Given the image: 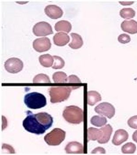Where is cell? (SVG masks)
Returning <instances> with one entry per match:
<instances>
[{
	"label": "cell",
	"mask_w": 137,
	"mask_h": 155,
	"mask_svg": "<svg viewBox=\"0 0 137 155\" xmlns=\"http://www.w3.org/2000/svg\"><path fill=\"white\" fill-rule=\"evenodd\" d=\"M40 64L45 68H50L53 64L54 58L49 54H45L40 55L39 57Z\"/></svg>",
	"instance_id": "44dd1931"
},
{
	"label": "cell",
	"mask_w": 137,
	"mask_h": 155,
	"mask_svg": "<svg viewBox=\"0 0 137 155\" xmlns=\"http://www.w3.org/2000/svg\"><path fill=\"white\" fill-rule=\"evenodd\" d=\"M102 131V136L101 138L97 140L99 143L103 144L109 142L113 132V127L108 124L104 127L100 128Z\"/></svg>",
	"instance_id": "2e32d148"
},
{
	"label": "cell",
	"mask_w": 137,
	"mask_h": 155,
	"mask_svg": "<svg viewBox=\"0 0 137 155\" xmlns=\"http://www.w3.org/2000/svg\"><path fill=\"white\" fill-rule=\"evenodd\" d=\"M23 67L22 61L17 58L8 59L5 63L6 70L10 73H17L22 70Z\"/></svg>",
	"instance_id": "52a82bcc"
},
{
	"label": "cell",
	"mask_w": 137,
	"mask_h": 155,
	"mask_svg": "<svg viewBox=\"0 0 137 155\" xmlns=\"http://www.w3.org/2000/svg\"><path fill=\"white\" fill-rule=\"evenodd\" d=\"M70 40L68 35L67 33L63 32L56 33L53 37L54 45L60 47L66 45L70 41Z\"/></svg>",
	"instance_id": "9a60e30c"
},
{
	"label": "cell",
	"mask_w": 137,
	"mask_h": 155,
	"mask_svg": "<svg viewBox=\"0 0 137 155\" xmlns=\"http://www.w3.org/2000/svg\"><path fill=\"white\" fill-rule=\"evenodd\" d=\"M120 15L121 18L126 19L134 18L135 16V11L132 8H123L120 10Z\"/></svg>",
	"instance_id": "cb8c5ba5"
},
{
	"label": "cell",
	"mask_w": 137,
	"mask_h": 155,
	"mask_svg": "<svg viewBox=\"0 0 137 155\" xmlns=\"http://www.w3.org/2000/svg\"><path fill=\"white\" fill-rule=\"evenodd\" d=\"M26 113L27 116L23 121V126L25 130L35 134H44L47 129L38 121L34 114L30 111H28Z\"/></svg>",
	"instance_id": "6da1fadb"
},
{
	"label": "cell",
	"mask_w": 137,
	"mask_h": 155,
	"mask_svg": "<svg viewBox=\"0 0 137 155\" xmlns=\"http://www.w3.org/2000/svg\"><path fill=\"white\" fill-rule=\"evenodd\" d=\"M33 83H51L49 77L44 74H37L33 78Z\"/></svg>",
	"instance_id": "4316f807"
},
{
	"label": "cell",
	"mask_w": 137,
	"mask_h": 155,
	"mask_svg": "<svg viewBox=\"0 0 137 155\" xmlns=\"http://www.w3.org/2000/svg\"><path fill=\"white\" fill-rule=\"evenodd\" d=\"M132 139L133 140L137 143V130L134 132L132 135Z\"/></svg>",
	"instance_id": "1f68e13d"
},
{
	"label": "cell",
	"mask_w": 137,
	"mask_h": 155,
	"mask_svg": "<svg viewBox=\"0 0 137 155\" xmlns=\"http://www.w3.org/2000/svg\"><path fill=\"white\" fill-rule=\"evenodd\" d=\"M101 100L102 97L101 95L96 91H92L88 92L87 94V103L90 106H94Z\"/></svg>",
	"instance_id": "ac0fdd59"
},
{
	"label": "cell",
	"mask_w": 137,
	"mask_h": 155,
	"mask_svg": "<svg viewBox=\"0 0 137 155\" xmlns=\"http://www.w3.org/2000/svg\"><path fill=\"white\" fill-rule=\"evenodd\" d=\"M90 122L92 125L96 127H100L106 125L107 120L104 117L96 115L92 117Z\"/></svg>",
	"instance_id": "7402d4cb"
},
{
	"label": "cell",
	"mask_w": 137,
	"mask_h": 155,
	"mask_svg": "<svg viewBox=\"0 0 137 155\" xmlns=\"http://www.w3.org/2000/svg\"><path fill=\"white\" fill-rule=\"evenodd\" d=\"M72 84H81V82L79 78L76 75H71L69 76L67 78V83Z\"/></svg>",
	"instance_id": "f546056e"
},
{
	"label": "cell",
	"mask_w": 137,
	"mask_h": 155,
	"mask_svg": "<svg viewBox=\"0 0 137 155\" xmlns=\"http://www.w3.org/2000/svg\"><path fill=\"white\" fill-rule=\"evenodd\" d=\"M39 122L45 127L47 130L51 127L53 119L51 115L46 112L39 113L34 114Z\"/></svg>",
	"instance_id": "8fae6325"
},
{
	"label": "cell",
	"mask_w": 137,
	"mask_h": 155,
	"mask_svg": "<svg viewBox=\"0 0 137 155\" xmlns=\"http://www.w3.org/2000/svg\"><path fill=\"white\" fill-rule=\"evenodd\" d=\"M53 79L55 83H67V74L62 71L56 72L53 75Z\"/></svg>",
	"instance_id": "603a6c76"
},
{
	"label": "cell",
	"mask_w": 137,
	"mask_h": 155,
	"mask_svg": "<svg viewBox=\"0 0 137 155\" xmlns=\"http://www.w3.org/2000/svg\"><path fill=\"white\" fill-rule=\"evenodd\" d=\"M63 116L65 120L71 124H80L84 118L83 110L75 106L66 107L63 111Z\"/></svg>",
	"instance_id": "3957f363"
},
{
	"label": "cell",
	"mask_w": 137,
	"mask_h": 155,
	"mask_svg": "<svg viewBox=\"0 0 137 155\" xmlns=\"http://www.w3.org/2000/svg\"><path fill=\"white\" fill-rule=\"evenodd\" d=\"M72 90L71 86L51 87L49 90L51 102L56 103L67 100Z\"/></svg>",
	"instance_id": "7a4b0ae2"
},
{
	"label": "cell",
	"mask_w": 137,
	"mask_h": 155,
	"mask_svg": "<svg viewBox=\"0 0 137 155\" xmlns=\"http://www.w3.org/2000/svg\"><path fill=\"white\" fill-rule=\"evenodd\" d=\"M102 131L101 129L90 127L88 130V141L98 140L101 138Z\"/></svg>",
	"instance_id": "d6986e66"
},
{
	"label": "cell",
	"mask_w": 137,
	"mask_h": 155,
	"mask_svg": "<svg viewBox=\"0 0 137 155\" xmlns=\"http://www.w3.org/2000/svg\"><path fill=\"white\" fill-rule=\"evenodd\" d=\"M121 28L123 31L130 34L137 33V22L135 20H125L122 23Z\"/></svg>",
	"instance_id": "4fadbf2b"
},
{
	"label": "cell",
	"mask_w": 137,
	"mask_h": 155,
	"mask_svg": "<svg viewBox=\"0 0 137 155\" xmlns=\"http://www.w3.org/2000/svg\"><path fill=\"white\" fill-rule=\"evenodd\" d=\"M67 153H83V146L81 143L72 141L67 144L65 148Z\"/></svg>",
	"instance_id": "5bb4252c"
},
{
	"label": "cell",
	"mask_w": 137,
	"mask_h": 155,
	"mask_svg": "<svg viewBox=\"0 0 137 155\" xmlns=\"http://www.w3.org/2000/svg\"><path fill=\"white\" fill-rule=\"evenodd\" d=\"M96 112L99 114L104 115L111 119L115 115V108L114 106L108 102L100 103L95 108Z\"/></svg>",
	"instance_id": "ba28073f"
},
{
	"label": "cell",
	"mask_w": 137,
	"mask_h": 155,
	"mask_svg": "<svg viewBox=\"0 0 137 155\" xmlns=\"http://www.w3.org/2000/svg\"><path fill=\"white\" fill-rule=\"evenodd\" d=\"M24 102L29 109L36 110L45 107L47 99L43 94L39 93L32 92L26 94Z\"/></svg>",
	"instance_id": "277c9868"
},
{
	"label": "cell",
	"mask_w": 137,
	"mask_h": 155,
	"mask_svg": "<svg viewBox=\"0 0 137 155\" xmlns=\"http://www.w3.org/2000/svg\"><path fill=\"white\" fill-rule=\"evenodd\" d=\"M54 58V64L52 66L53 69H60L63 68V67L65 66V61L62 59L61 57L58 56H53Z\"/></svg>",
	"instance_id": "484cf974"
},
{
	"label": "cell",
	"mask_w": 137,
	"mask_h": 155,
	"mask_svg": "<svg viewBox=\"0 0 137 155\" xmlns=\"http://www.w3.org/2000/svg\"><path fill=\"white\" fill-rule=\"evenodd\" d=\"M127 123L128 125L132 129H137V115L131 117L128 120Z\"/></svg>",
	"instance_id": "f1b7e54d"
},
{
	"label": "cell",
	"mask_w": 137,
	"mask_h": 155,
	"mask_svg": "<svg viewBox=\"0 0 137 155\" xmlns=\"http://www.w3.org/2000/svg\"><path fill=\"white\" fill-rule=\"evenodd\" d=\"M106 153V151L103 148L99 147L96 148L95 149H94L92 152V153Z\"/></svg>",
	"instance_id": "4dcf8cb0"
},
{
	"label": "cell",
	"mask_w": 137,
	"mask_h": 155,
	"mask_svg": "<svg viewBox=\"0 0 137 155\" xmlns=\"http://www.w3.org/2000/svg\"><path fill=\"white\" fill-rule=\"evenodd\" d=\"M44 12L48 17L53 19L61 18L63 13V10L59 7L53 5H50L46 7Z\"/></svg>",
	"instance_id": "30bf717a"
},
{
	"label": "cell",
	"mask_w": 137,
	"mask_h": 155,
	"mask_svg": "<svg viewBox=\"0 0 137 155\" xmlns=\"http://www.w3.org/2000/svg\"><path fill=\"white\" fill-rule=\"evenodd\" d=\"M129 137L128 133L125 130L120 129L115 132L112 142L115 145H120L125 142Z\"/></svg>",
	"instance_id": "7c38bea8"
},
{
	"label": "cell",
	"mask_w": 137,
	"mask_h": 155,
	"mask_svg": "<svg viewBox=\"0 0 137 155\" xmlns=\"http://www.w3.org/2000/svg\"><path fill=\"white\" fill-rule=\"evenodd\" d=\"M33 32L37 36H47L54 33L51 25L44 21L35 24L33 27Z\"/></svg>",
	"instance_id": "8992f818"
},
{
	"label": "cell",
	"mask_w": 137,
	"mask_h": 155,
	"mask_svg": "<svg viewBox=\"0 0 137 155\" xmlns=\"http://www.w3.org/2000/svg\"><path fill=\"white\" fill-rule=\"evenodd\" d=\"M118 40L121 44H126L129 43L131 41V37L127 34H122L118 37Z\"/></svg>",
	"instance_id": "83f0119b"
},
{
	"label": "cell",
	"mask_w": 137,
	"mask_h": 155,
	"mask_svg": "<svg viewBox=\"0 0 137 155\" xmlns=\"http://www.w3.org/2000/svg\"><path fill=\"white\" fill-rule=\"evenodd\" d=\"M70 35L72 41L69 44V47L73 49H77L81 48L83 45V41L81 36L75 33H71Z\"/></svg>",
	"instance_id": "e0dca14e"
},
{
	"label": "cell",
	"mask_w": 137,
	"mask_h": 155,
	"mask_svg": "<svg viewBox=\"0 0 137 155\" xmlns=\"http://www.w3.org/2000/svg\"><path fill=\"white\" fill-rule=\"evenodd\" d=\"M121 150L123 153L133 154L136 150V146L134 143L129 142L123 145L122 147Z\"/></svg>",
	"instance_id": "d4e9b609"
},
{
	"label": "cell",
	"mask_w": 137,
	"mask_h": 155,
	"mask_svg": "<svg viewBox=\"0 0 137 155\" xmlns=\"http://www.w3.org/2000/svg\"><path fill=\"white\" fill-rule=\"evenodd\" d=\"M51 46L50 40L47 37L38 38L34 40L33 43V48L37 52H43L48 51L50 49Z\"/></svg>",
	"instance_id": "9c48e42d"
},
{
	"label": "cell",
	"mask_w": 137,
	"mask_h": 155,
	"mask_svg": "<svg viewBox=\"0 0 137 155\" xmlns=\"http://www.w3.org/2000/svg\"><path fill=\"white\" fill-rule=\"evenodd\" d=\"M55 30L57 31H63L68 33L72 29V25L67 21L57 22L54 26Z\"/></svg>",
	"instance_id": "ffe728a7"
},
{
	"label": "cell",
	"mask_w": 137,
	"mask_h": 155,
	"mask_svg": "<svg viewBox=\"0 0 137 155\" xmlns=\"http://www.w3.org/2000/svg\"><path fill=\"white\" fill-rule=\"evenodd\" d=\"M66 133L63 130L55 128L44 137L45 141L50 146H57L62 143L66 137Z\"/></svg>",
	"instance_id": "5b68a950"
}]
</instances>
